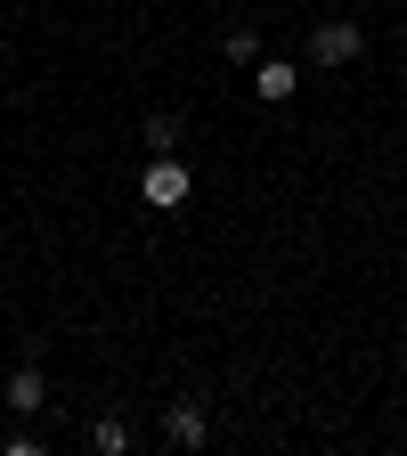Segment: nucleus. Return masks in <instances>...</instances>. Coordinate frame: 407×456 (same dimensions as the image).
I'll return each mask as SVG.
<instances>
[{
	"instance_id": "nucleus-1",
	"label": "nucleus",
	"mask_w": 407,
	"mask_h": 456,
	"mask_svg": "<svg viewBox=\"0 0 407 456\" xmlns=\"http://www.w3.org/2000/svg\"><path fill=\"white\" fill-rule=\"evenodd\" d=\"M188 196H196L188 163H180V155H155V163H147V180H139V204H155V212H180Z\"/></svg>"
},
{
	"instance_id": "nucleus-2",
	"label": "nucleus",
	"mask_w": 407,
	"mask_h": 456,
	"mask_svg": "<svg viewBox=\"0 0 407 456\" xmlns=\"http://www.w3.org/2000/svg\"><path fill=\"white\" fill-rule=\"evenodd\" d=\"M359 49H367V33L334 17V25H318V33H310V66H351Z\"/></svg>"
},
{
	"instance_id": "nucleus-3",
	"label": "nucleus",
	"mask_w": 407,
	"mask_h": 456,
	"mask_svg": "<svg viewBox=\"0 0 407 456\" xmlns=\"http://www.w3.org/2000/svg\"><path fill=\"white\" fill-rule=\"evenodd\" d=\"M0 408H9V416H41V408H49V383H41V367H17L9 383H0Z\"/></svg>"
},
{
	"instance_id": "nucleus-4",
	"label": "nucleus",
	"mask_w": 407,
	"mask_h": 456,
	"mask_svg": "<svg viewBox=\"0 0 407 456\" xmlns=\"http://www.w3.org/2000/svg\"><path fill=\"white\" fill-rule=\"evenodd\" d=\"M163 432L180 440V448H204V432H212V416H204V399H171V408H163Z\"/></svg>"
},
{
	"instance_id": "nucleus-5",
	"label": "nucleus",
	"mask_w": 407,
	"mask_h": 456,
	"mask_svg": "<svg viewBox=\"0 0 407 456\" xmlns=\"http://www.w3.org/2000/svg\"><path fill=\"white\" fill-rule=\"evenodd\" d=\"M253 90H261L269 106H285V98L302 90V66H285V57H261V74H253Z\"/></svg>"
},
{
	"instance_id": "nucleus-6",
	"label": "nucleus",
	"mask_w": 407,
	"mask_h": 456,
	"mask_svg": "<svg viewBox=\"0 0 407 456\" xmlns=\"http://www.w3.org/2000/svg\"><path fill=\"white\" fill-rule=\"evenodd\" d=\"M180 139H188L180 114H147V147H155V155H180Z\"/></svg>"
},
{
	"instance_id": "nucleus-7",
	"label": "nucleus",
	"mask_w": 407,
	"mask_h": 456,
	"mask_svg": "<svg viewBox=\"0 0 407 456\" xmlns=\"http://www.w3.org/2000/svg\"><path fill=\"white\" fill-rule=\"evenodd\" d=\"M90 448H98V456H123V448H131V424L98 416V424H90Z\"/></svg>"
},
{
	"instance_id": "nucleus-8",
	"label": "nucleus",
	"mask_w": 407,
	"mask_h": 456,
	"mask_svg": "<svg viewBox=\"0 0 407 456\" xmlns=\"http://www.w3.org/2000/svg\"><path fill=\"white\" fill-rule=\"evenodd\" d=\"M228 57H237V66H253V57H261V33H253V25H237V33H228Z\"/></svg>"
}]
</instances>
